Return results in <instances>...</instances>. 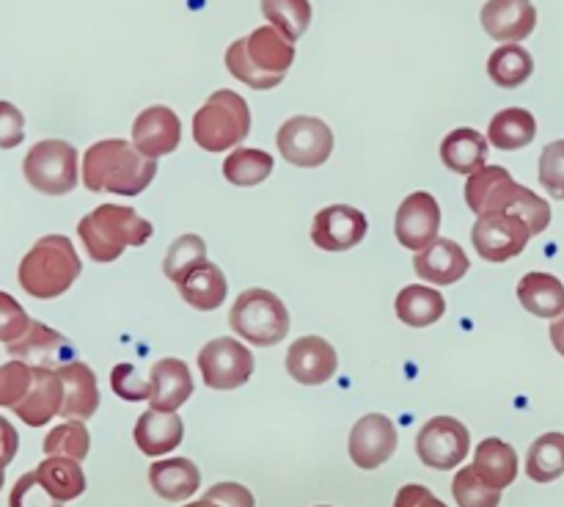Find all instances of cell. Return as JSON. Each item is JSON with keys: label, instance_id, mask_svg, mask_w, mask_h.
I'll return each mask as SVG.
<instances>
[{"label": "cell", "instance_id": "cell-43", "mask_svg": "<svg viewBox=\"0 0 564 507\" xmlns=\"http://www.w3.org/2000/svg\"><path fill=\"white\" fill-rule=\"evenodd\" d=\"M28 328H31V317H28L25 309H22L20 301H14L9 292L0 290V342H3V345H11V342L20 339Z\"/></svg>", "mask_w": 564, "mask_h": 507}, {"label": "cell", "instance_id": "cell-50", "mask_svg": "<svg viewBox=\"0 0 564 507\" xmlns=\"http://www.w3.org/2000/svg\"><path fill=\"white\" fill-rule=\"evenodd\" d=\"M185 507H224V505H220L218 499H209V496H202V499L191 501V505H185Z\"/></svg>", "mask_w": 564, "mask_h": 507}, {"label": "cell", "instance_id": "cell-35", "mask_svg": "<svg viewBox=\"0 0 564 507\" xmlns=\"http://www.w3.org/2000/svg\"><path fill=\"white\" fill-rule=\"evenodd\" d=\"M273 171V154L262 149L240 147L224 160V176L237 187H253L264 182Z\"/></svg>", "mask_w": 564, "mask_h": 507}, {"label": "cell", "instance_id": "cell-25", "mask_svg": "<svg viewBox=\"0 0 564 507\" xmlns=\"http://www.w3.org/2000/svg\"><path fill=\"white\" fill-rule=\"evenodd\" d=\"M149 483L160 499L182 501L196 494L198 485H202V472L191 457H165V461L152 463Z\"/></svg>", "mask_w": 564, "mask_h": 507}, {"label": "cell", "instance_id": "cell-6", "mask_svg": "<svg viewBox=\"0 0 564 507\" xmlns=\"http://www.w3.org/2000/svg\"><path fill=\"white\" fill-rule=\"evenodd\" d=\"M251 132V110L237 91L220 88L193 116V141L204 152L240 147Z\"/></svg>", "mask_w": 564, "mask_h": 507}, {"label": "cell", "instance_id": "cell-18", "mask_svg": "<svg viewBox=\"0 0 564 507\" xmlns=\"http://www.w3.org/2000/svg\"><path fill=\"white\" fill-rule=\"evenodd\" d=\"M485 33L501 44H518L538 28V9L532 0H488L482 6Z\"/></svg>", "mask_w": 564, "mask_h": 507}, {"label": "cell", "instance_id": "cell-27", "mask_svg": "<svg viewBox=\"0 0 564 507\" xmlns=\"http://www.w3.org/2000/svg\"><path fill=\"white\" fill-rule=\"evenodd\" d=\"M518 301L534 317L556 320L564 314V284L551 273H527L518 281Z\"/></svg>", "mask_w": 564, "mask_h": 507}, {"label": "cell", "instance_id": "cell-10", "mask_svg": "<svg viewBox=\"0 0 564 507\" xmlns=\"http://www.w3.org/2000/svg\"><path fill=\"white\" fill-rule=\"evenodd\" d=\"M471 450V433L466 424L455 417H435L419 430L416 435V455L424 466L449 472L466 461Z\"/></svg>", "mask_w": 564, "mask_h": 507}, {"label": "cell", "instance_id": "cell-5", "mask_svg": "<svg viewBox=\"0 0 564 507\" xmlns=\"http://www.w3.org/2000/svg\"><path fill=\"white\" fill-rule=\"evenodd\" d=\"M77 235L94 262H113L124 248L143 246L152 237V224L124 204H99L77 224Z\"/></svg>", "mask_w": 564, "mask_h": 507}, {"label": "cell", "instance_id": "cell-13", "mask_svg": "<svg viewBox=\"0 0 564 507\" xmlns=\"http://www.w3.org/2000/svg\"><path fill=\"white\" fill-rule=\"evenodd\" d=\"M441 229V207L435 202L433 193L416 191L400 204L394 220V235L400 246L411 248V251H424L438 240Z\"/></svg>", "mask_w": 564, "mask_h": 507}, {"label": "cell", "instance_id": "cell-22", "mask_svg": "<svg viewBox=\"0 0 564 507\" xmlns=\"http://www.w3.org/2000/svg\"><path fill=\"white\" fill-rule=\"evenodd\" d=\"M61 386H64V402H61V413L64 419H91L99 408V389L97 375L88 364L69 362L58 367Z\"/></svg>", "mask_w": 564, "mask_h": 507}, {"label": "cell", "instance_id": "cell-8", "mask_svg": "<svg viewBox=\"0 0 564 507\" xmlns=\"http://www.w3.org/2000/svg\"><path fill=\"white\" fill-rule=\"evenodd\" d=\"M22 174L33 191L44 193V196H64V193L75 191L77 180H80L77 149L61 138L33 143L22 160Z\"/></svg>", "mask_w": 564, "mask_h": 507}, {"label": "cell", "instance_id": "cell-26", "mask_svg": "<svg viewBox=\"0 0 564 507\" xmlns=\"http://www.w3.org/2000/svg\"><path fill=\"white\" fill-rule=\"evenodd\" d=\"M490 141L482 132L471 130V127H460V130H452L449 136L441 143V160L449 171L455 174H477L479 169H485L488 163Z\"/></svg>", "mask_w": 564, "mask_h": 507}, {"label": "cell", "instance_id": "cell-36", "mask_svg": "<svg viewBox=\"0 0 564 507\" xmlns=\"http://www.w3.org/2000/svg\"><path fill=\"white\" fill-rule=\"evenodd\" d=\"M262 14L275 31L284 33L290 42H297L312 22V3L308 0H262Z\"/></svg>", "mask_w": 564, "mask_h": 507}, {"label": "cell", "instance_id": "cell-41", "mask_svg": "<svg viewBox=\"0 0 564 507\" xmlns=\"http://www.w3.org/2000/svg\"><path fill=\"white\" fill-rule=\"evenodd\" d=\"M9 507H64V501L55 499L42 483H39L36 472L22 474L14 483L9 496Z\"/></svg>", "mask_w": 564, "mask_h": 507}, {"label": "cell", "instance_id": "cell-28", "mask_svg": "<svg viewBox=\"0 0 564 507\" xmlns=\"http://www.w3.org/2000/svg\"><path fill=\"white\" fill-rule=\"evenodd\" d=\"M180 292L193 309H198V312H213V309H218L226 301L229 284H226L224 270L209 262V259H204V262H198L180 281Z\"/></svg>", "mask_w": 564, "mask_h": 507}, {"label": "cell", "instance_id": "cell-24", "mask_svg": "<svg viewBox=\"0 0 564 507\" xmlns=\"http://www.w3.org/2000/svg\"><path fill=\"white\" fill-rule=\"evenodd\" d=\"M182 435H185V424H182V417L176 411L165 413L149 408L135 422V444L149 457L174 452L182 444Z\"/></svg>", "mask_w": 564, "mask_h": 507}, {"label": "cell", "instance_id": "cell-12", "mask_svg": "<svg viewBox=\"0 0 564 507\" xmlns=\"http://www.w3.org/2000/svg\"><path fill=\"white\" fill-rule=\"evenodd\" d=\"M532 240V229L521 215L485 213L479 215L471 229V242L477 254L488 262H507L518 257Z\"/></svg>", "mask_w": 564, "mask_h": 507}, {"label": "cell", "instance_id": "cell-44", "mask_svg": "<svg viewBox=\"0 0 564 507\" xmlns=\"http://www.w3.org/2000/svg\"><path fill=\"white\" fill-rule=\"evenodd\" d=\"M110 386H113L116 395L130 402L149 400V395H152V384L138 378V367H132V364H116L113 373H110Z\"/></svg>", "mask_w": 564, "mask_h": 507}, {"label": "cell", "instance_id": "cell-7", "mask_svg": "<svg viewBox=\"0 0 564 507\" xmlns=\"http://www.w3.org/2000/svg\"><path fill=\"white\" fill-rule=\"evenodd\" d=\"M229 325L240 339L259 347H273L284 342L286 331H290V312L279 295L262 290V287H253V290L237 295L229 312Z\"/></svg>", "mask_w": 564, "mask_h": 507}, {"label": "cell", "instance_id": "cell-16", "mask_svg": "<svg viewBox=\"0 0 564 507\" xmlns=\"http://www.w3.org/2000/svg\"><path fill=\"white\" fill-rule=\"evenodd\" d=\"M6 350L11 358L31 364V367L58 369L75 362V347L69 345V339L50 325L39 323V320H31V328L17 342L6 345Z\"/></svg>", "mask_w": 564, "mask_h": 507}, {"label": "cell", "instance_id": "cell-51", "mask_svg": "<svg viewBox=\"0 0 564 507\" xmlns=\"http://www.w3.org/2000/svg\"><path fill=\"white\" fill-rule=\"evenodd\" d=\"M3 483H6V477H3V468H0V488H3Z\"/></svg>", "mask_w": 564, "mask_h": 507}, {"label": "cell", "instance_id": "cell-4", "mask_svg": "<svg viewBox=\"0 0 564 507\" xmlns=\"http://www.w3.org/2000/svg\"><path fill=\"white\" fill-rule=\"evenodd\" d=\"M80 270L83 262L69 237L44 235L22 257L20 270H17V281L36 301H53V298L64 295L75 284Z\"/></svg>", "mask_w": 564, "mask_h": 507}, {"label": "cell", "instance_id": "cell-29", "mask_svg": "<svg viewBox=\"0 0 564 507\" xmlns=\"http://www.w3.org/2000/svg\"><path fill=\"white\" fill-rule=\"evenodd\" d=\"M474 472L496 490H505L518 477V452L501 439H485L474 452Z\"/></svg>", "mask_w": 564, "mask_h": 507}, {"label": "cell", "instance_id": "cell-15", "mask_svg": "<svg viewBox=\"0 0 564 507\" xmlns=\"http://www.w3.org/2000/svg\"><path fill=\"white\" fill-rule=\"evenodd\" d=\"M352 463L358 468H380L397 450V428L383 413H367L352 428L350 441H347Z\"/></svg>", "mask_w": 564, "mask_h": 507}, {"label": "cell", "instance_id": "cell-52", "mask_svg": "<svg viewBox=\"0 0 564 507\" xmlns=\"http://www.w3.org/2000/svg\"><path fill=\"white\" fill-rule=\"evenodd\" d=\"M319 507H325V505H319Z\"/></svg>", "mask_w": 564, "mask_h": 507}, {"label": "cell", "instance_id": "cell-42", "mask_svg": "<svg viewBox=\"0 0 564 507\" xmlns=\"http://www.w3.org/2000/svg\"><path fill=\"white\" fill-rule=\"evenodd\" d=\"M540 185L564 202V141H554L540 154Z\"/></svg>", "mask_w": 564, "mask_h": 507}, {"label": "cell", "instance_id": "cell-37", "mask_svg": "<svg viewBox=\"0 0 564 507\" xmlns=\"http://www.w3.org/2000/svg\"><path fill=\"white\" fill-rule=\"evenodd\" d=\"M88 450H91V435H88L86 424L80 419H69V422L58 424L44 439V455L47 457H72V461H86Z\"/></svg>", "mask_w": 564, "mask_h": 507}, {"label": "cell", "instance_id": "cell-21", "mask_svg": "<svg viewBox=\"0 0 564 507\" xmlns=\"http://www.w3.org/2000/svg\"><path fill=\"white\" fill-rule=\"evenodd\" d=\"M413 268H416L419 279L446 287L460 281L468 273V268H471V262H468L466 251L455 240L438 237L433 246H427L413 257Z\"/></svg>", "mask_w": 564, "mask_h": 507}, {"label": "cell", "instance_id": "cell-23", "mask_svg": "<svg viewBox=\"0 0 564 507\" xmlns=\"http://www.w3.org/2000/svg\"><path fill=\"white\" fill-rule=\"evenodd\" d=\"M64 402V386H61L58 369L33 367V386L25 395V400L14 408L17 417L31 428H42L50 419L61 413Z\"/></svg>", "mask_w": 564, "mask_h": 507}, {"label": "cell", "instance_id": "cell-32", "mask_svg": "<svg viewBox=\"0 0 564 507\" xmlns=\"http://www.w3.org/2000/svg\"><path fill=\"white\" fill-rule=\"evenodd\" d=\"M36 477L58 501L77 499L86 490L80 461H72V457H44L36 466Z\"/></svg>", "mask_w": 564, "mask_h": 507}, {"label": "cell", "instance_id": "cell-11", "mask_svg": "<svg viewBox=\"0 0 564 507\" xmlns=\"http://www.w3.org/2000/svg\"><path fill=\"white\" fill-rule=\"evenodd\" d=\"M198 369L209 389H240L253 375V356L246 345H240V339L218 336L198 350Z\"/></svg>", "mask_w": 564, "mask_h": 507}, {"label": "cell", "instance_id": "cell-38", "mask_svg": "<svg viewBox=\"0 0 564 507\" xmlns=\"http://www.w3.org/2000/svg\"><path fill=\"white\" fill-rule=\"evenodd\" d=\"M204 259H207V242L198 235H182L180 240L171 242L169 254H165L163 270L171 281L180 284V281L185 279L198 262H204Z\"/></svg>", "mask_w": 564, "mask_h": 507}, {"label": "cell", "instance_id": "cell-45", "mask_svg": "<svg viewBox=\"0 0 564 507\" xmlns=\"http://www.w3.org/2000/svg\"><path fill=\"white\" fill-rule=\"evenodd\" d=\"M25 138V116L17 105L0 99V149L20 147Z\"/></svg>", "mask_w": 564, "mask_h": 507}, {"label": "cell", "instance_id": "cell-14", "mask_svg": "<svg viewBox=\"0 0 564 507\" xmlns=\"http://www.w3.org/2000/svg\"><path fill=\"white\" fill-rule=\"evenodd\" d=\"M367 215L350 204H330L314 215L312 240L323 251H347L367 237Z\"/></svg>", "mask_w": 564, "mask_h": 507}, {"label": "cell", "instance_id": "cell-46", "mask_svg": "<svg viewBox=\"0 0 564 507\" xmlns=\"http://www.w3.org/2000/svg\"><path fill=\"white\" fill-rule=\"evenodd\" d=\"M204 496L209 499H218L224 507H257L253 494L240 483H218L207 490Z\"/></svg>", "mask_w": 564, "mask_h": 507}, {"label": "cell", "instance_id": "cell-47", "mask_svg": "<svg viewBox=\"0 0 564 507\" xmlns=\"http://www.w3.org/2000/svg\"><path fill=\"white\" fill-rule=\"evenodd\" d=\"M394 507H446L427 485H402L400 494H397Z\"/></svg>", "mask_w": 564, "mask_h": 507}, {"label": "cell", "instance_id": "cell-30", "mask_svg": "<svg viewBox=\"0 0 564 507\" xmlns=\"http://www.w3.org/2000/svg\"><path fill=\"white\" fill-rule=\"evenodd\" d=\"M446 298L424 284H411L397 295V317L411 328H424L444 317Z\"/></svg>", "mask_w": 564, "mask_h": 507}, {"label": "cell", "instance_id": "cell-1", "mask_svg": "<svg viewBox=\"0 0 564 507\" xmlns=\"http://www.w3.org/2000/svg\"><path fill=\"white\" fill-rule=\"evenodd\" d=\"M158 174V160L147 158L135 143L124 138H108L86 149L83 158V185L91 193H119L138 196L152 185Z\"/></svg>", "mask_w": 564, "mask_h": 507}, {"label": "cell", "instance_id": "cell-33", "mask_svg": "<svg viewBox=\"0 0 564 507\" xmlns=\"http://www.w3.org/2000/svg\"><path fill=\"white\" fill-rule=\"evenodd\" d=\"M534 58L521 44H501L488 58V75L496 86L518 88L532 77Z\"/></svg>", "mask_w": 564, "mask_h": 507}, {"label": "cell", "instance_id": "cell-48", "mask_svg": "<svg viewBox=\"0 0 564 507\" xmlns=\"http://www.w3.org/2000/svg\"><path fill=\"white\" fill-rule=\"evenodd\" d=\"M17 450H20V433H17V428L9 419L0 417V468H6L14 461Z\"/></svg>", "mask_w": 564, "mask_h": 507}, {"label": "cell", "instance_id": "cell-20", "mask_svg": "<svg viewBox=\"0 0 564 507\" xmlns=\"http://www.w3.org/2000/svg\"><path fill=\"white\" fill-rule=\"evenodd\" d=\"M149 384H152V395H149L152 411H180L193 395V375L182 358H163L154 364Z\"/></svg>", "mask_w": 564, "mask_h": 507}, {"label": "cell", "instance_id": "cell-39", "mask_svg": "<svg viewBox=\"0 0 564 507\" xmlns=\"http://www.w3.org/2000/svg\"><path fill=\"white\" fill-rule=\"evenodd\" d=\"M452 496L460 507H499L501 490L490 488L474 466H463L452 479Z\"/></svg>", "mask_w": 564, "mask_h": 507}, {"label": "cell", "instance_id": "cell-2", "mask_svg": "<svg viewBox=\"0 0 564 507\" xmlns=\"http://www.w3.org/2000/svg\"><path fill=\"white\" fill-rule=\"evenodd\" d=\"M466 202L477 215L510 213L521 215L532 229V237L549 229L551 207L545 198L529 187L518 185L505 165H485L466 182Z\"/></svg>", "mask_w": 564, "mask_h": 507}, {"label": "cell", "instance_id": "cell-17", "mask_svg": "<svg viewBox=\"0 0 564 507\" xmlns=\"http://www.w3.org/2000/svg\"><path fill=\"white\" fill-rule=\"evenodd\" d=\"M339 358L323 336H301L286 350V373L303 386H323L336 375Z\"/></svg>", "mask_w": 564, "mask_h": 507}, {"label": "cell", "instance_id": "cell-9", "mask_svg": "<svg viewBox=\"0 0 564 507\" xmlns=\"http://www.w3.org/2000/svg\"><path fill=\"white\" fill-rule=\"evenodd\" d=\"M279 152L297 169H317L334 152V132L317 116H295L279 127Z\"/></svg>", "mask_w": 564, "mask_h": 507}, {"label": "cell", "instance_id": "cell-34", "mask_svg": "<svg viewBox=\"0 0 564 507\" xmlns=\"http://www.w3.org/2000/svg\"><path fill=\"white\" fill-rule=\"evenodd\" d=\"M527 474L534 483H554L564 474V433H545L529 446Z\"/></svg>", "mask_w": 564, "mask_h": 507}, {"label": "cell", "instance_id": "cell-19", "mask_svg": "<svg viewBox=\"0 0 564 507\" xmlns=\"http://www.w3.org/2000/svg\"><path fill=\"white\" fill-rule=\"evenodd\" d=\"M182 141V121L165 105H152L141 110L132 125V143L141 154L158 160L163 154H171Z\"/></svg>", "mask_w": 564, "mask_h": 507}, {"label": "cell", "instance_id": "cell-49", "mask_svg": "<svg viewBox=\"0 0 564 507\" xmlns=\"http://www.w3.org/2000/svg\"><path fill=\"white\" fill-rule=\"evenodd\" d=\"M551 342H554L556 350L564 356V314L562 317H556L554 323H551Z\"/></svg>", "mask_w": 564, "mask_h": 507}, {"label": "cell", "instance_id": "cell-40", "mask_svg": "<svg viewBox=\"0 0 564 507\" xmlns=\"http://www.w3.org/2000/svg\"><path fill=\"white\" fill-rule=\"evenodd\" d=\"M33 386V367L25 362L11 358L9 364H0V408L14 411Z\"/></svg>", "mask_w": 564, "mask_h": 507}, {"label": "cell", "instance_id": "cell-31", "mask_svg": "<svg viewBox=\"0 0 564 507\" xmlns=\"http://www.w3.org/2000/svg\"><path fill=\"white\" fill-rule=\"evenodd\" d=\"M538 136V121L527 108H505L490 119L488 141L501 152L523 149Z\"/></svg>", "mask_w": 564, "mask_h": 507}, {"label": "cell", "instance_id": "cell-3", "mask_svg": "<svg viewBox=\"0 0 564 507\" xmlns=\"http://www.w3.org/2000/svg\"><path fill=\"white\" fill-rule=\"evenodd\" d=\"M295 61V42L275 31L273 25H262L246 39H237L226 50V66L231 75L257 91L275 88Z\"/></svg>", "mask_w": 564, "mask_h": 507}]
</instances>
